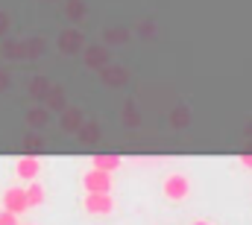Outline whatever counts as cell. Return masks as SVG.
Here are the masks:
<instances>
[{
	"instance_id": "5bb4252c",
	"label": "cell",
	"mask_w": 252,
	"mask_h": 225,
	"mask_svg": "<svg viewBox=\"0 0 252 225\" xmlns=\"http://www.w3.org/2000/svg\"><path fill=\"white\" fill-rule=\"evenodd\" d=\"M0 225H21V223H18V217H15V214L0 211Z\"/></svg>"
},
{
	"instance_id": "d6986e66",
	"label": "cell",
	"mask_w": 252,
	"mask_h": 225,
	"mask_svg": "<svg viewBox=\"0 0 252 225\" xmlns=\"http://www.w3.org/2000/svg\"><path fill=\"white\" fill-rule=\"evenodd\" d=\"M9 82H12V79H9V73H6V70H0V91H3Z\"/></svg>"
},
{
	"instance_id": "2e32d148",
	"label": "cell",
	"mask_w": 252,
	"mask_h": 225,
	"mask_svg": "<svg viewBox=\"0 0 252 225\" xmlns=\"http://www.w3.org/2000/svg\"><path fill=\"white\" fill-rule=\"evenodd\" d=\"M27 50H30V53H32V56H38V53H41V50H44V41H35V44H32V41H30V44H27Z\"/></svg>"
},
{
	"instance_id": "44dd1931",
	"label": "cell",
	"mask_w": 252,
	"mask_h": 225,
	"mask_svg": "<svg viewBox=\"0 0 252 225\" xmlns=\"http://www.w3.org/2000/svg\"><path fill=\"white\" fill-rule=\"evenodd\" d=\"M190 225H211V223H202V220H199V223H190Z\"/></svg>"
},
{
	"instance_id": "7c38bea8",
	"label": "cell",
	"mask_w": 252,
	"mask_h": 225,
	"mask_svg": "<svg viewBox=\"0 0 252 225\" xmlns=\"http://www.w3.org/2000/svg\"><path fill=\"white\" fill-rule=\"evenodd\" d=\"M67 15H70L73 21H82V18H85V3H82V0H70V3H67Z\"/></svg>"
},
{
	"instance_id": "52a82bcc",
	"label": "cell",
	"mask_w": 252,
	"mask_h": 225,
	"mask_svg": "<svg viewBox=\"0 0 252 225\" xmlns=\"http://www.w3.org/2000/svg\"><path fill=\"white\" fill-rule=\"evenodd\" d=\"M24 193H27V205H30V208H41V205H44L47 190L41 187V181H38V178H32V181L24 187Z\"/></svg>"
},
{
	"instance_id": "e0dca14e",
	"label": "cell",
	"mask_w": 252,
	"mask_h": 225,
	"mask_svg": "<svg viewBox=\"0 0 252 225\" xmlns=\"http://www.w3.org/2000/svg\"><path fill=\"white\" fill-rule=\"evenodd\" d=\"M30 123H44V112H30Z\"/></svg>"
},
{
	"instance_id": "5b68a950",
	"label": "cell",
	"mask_w": 252,
	"mask_h": 225,
	"mask_svg": "<svg viewBox=\"0 0 252 225\" xmlns=\"http://www.w3.org/2000/svg\"><path fill=\"white\" fill-rule=\"evenodd\" d=\"M38 172H41V161H38L35 155H24V158H18V164H15V175H18L21 181H32V178H38Z\"/></svg>"
},
{
	"instance_id": "ac0fdd59",
	"label": "cell",
	"mask_w": 252,
	"mask_h": 225,
	"mask_svg": "<svg viewBox=\"0 0 252 225\" xmlns=\"http://www.w3.org/2000/svg\"><path fill=\"white\" fill-rule=\"evenodd\" d=\"M241 164L247 169H252V152H244V155H241Z\"/></svg>"
},
{
	"instance_id": "7a4b0ae2",
	"label": "cell",
	"mask_w": 252,
	"mask_h": 225,
	"mask_svg": "<svg viewBox=\"0 0 252 225\" xmlns=\"http://www.w3.org/2000/svg\"><path fill=\"white\" fill-rule=\"evenodd\" d=\"M161 190H164V199H170V202H182V199H188V193H190L188 175H185V172H170V175L164 178Z\"/></svg>"
},
{
	"instance_id": "277c9868",
	"label": "cell",
	"mask_w": 252,
	"mask_h": 225,
	"mask_svg": "<svg viewBox=\"0 0 252 225\" xmlns=\"http://www.w3.org/2000/svg\"><path fill=\"white\" fill-rule=\"evenodd\" d=\"M3 211H9V214H15V217H21L24 211H30L24 187H6V190H3Z\"/></svg>"
},
{
	"instance_id": "9a60e30c",
	"label": "cell",
	"mask_w": 252,
	"mask_h": 225,
	"mask_svg": "<svg viewBox=\"0 0 252 225\" xmlns=\"http://www.w3.org/2000/svg\"><path fill=\"white\" fill-rule=\"evenodd\" d=\"M126 38H129V35H126L124 29H112V32H109V41H115V44H118V41H126Z\"/></svg>"
},
{
	"instance_id": "ba28073f",
	"label": "cell",
	"mask_w": 252,
	"mask_h": 225,
	"mask_svg": "<svg viewBox=\"0 0 252 225\" xmlns=\"http://www.w3.org/2000/svg\"><path fill=\"white\" fill-rule=\"evenodd\" d=\"M59 47H62L64 53H79V47H82V35L73 32V29H67V32H62V38H59Z\"/></svg>"
},
{
	"instance_id": "6da1fadb",
	"label": "cell",
	"mask_w": 252,
	"mask_h": 225,
	"mask_svg": "<svg viewBox=\"0 0 252 225\" xmlns=\"http://www.w3.org/2000/svg\"><path fill=\"white\" fill-rule=\"evenodd\" d=\"M82 211L88 217H109L115 211V199H112V193H85Z\"/></svg>"
},
{
	"instance_id": "3957f363",
	"label": "cell",
	"mask_w": 252,
	"mask_h": 225,
	"mask_svg": "<svg viewBox=\"0 0 252 225\" xmlns=\"http://www.w3.org/2000/svg\"><path fill=\"white\" fill-rule=\"evenodd\" d=\"M82 190L85 193H112V172L91 167L82 175Z\"/></svg>"
},
{
	"instance_id": "ffe728a7",
	"label": "cell",
	"mask_w": 252,
	"mask_h": 225,
	"mask_svg": "<svg viewBox=\"0 0 252 225\" xmlns=\"http://www.w3.org/2000/svg\"><path fill=\"white\" fill-rule=\"evenodd\" d=\"M6 27H9V18H6V15H3V12H0V32H3V29H6Z\"/></svg>"
},
{
	"instance_id": "8fae6325",
	"label": "cell",
	"mask_w": 252,
	"mask_h": 225,
	"mask_svg": "<svg viewBox=\"0 0 252 225\" xmlns=\"http://www.w3.org/2000/svg\"><path fill=\"white\" fill-rule=\"evenodd\" d=\"M103 79L109 82V85H121L126 79V73L121 70V67H109V70H103Z\"/></svg>"
},
{
	"instance_id": "30bf717a",
	"label": "cell",
	"mask_w": 252,
	"mask_h": 225,
	"mask_svg": "<svg viewBox=\"0 0 252 225\" xmlns=\"http://www.w3.org/2000/svg\"><path fill=\"white\" fill-rule=\"evenodd\" d=\"M62 126L67 129V132H76V129L82 126V114L76 112V109H67V114H64V120H62Z\"/></svg>"
},
{
	"instance_id": "8992f818",
	"label": "cell",
	"mask_w": 252,
	"mask_h": 225,
	"mask_svg": "<svg viewBox=\"0 0 252 225\" xmlns=\"http://www.w3.org/2000/svg\"><path fill=\"white\" fill-rule=\"evenodd\" d=\"M121 155H115V152H97L94 158H91V167L103 169V172H115V169H121Z\"/></svg>"
},
{
	"instance_id": "9c48e42d",
	"label": "cell",
	"mask_w": 252,
	"mask_h": 225,
	"mask_svg": "<svg viewBox=\"0 0 252 225\" xmlns=\"http://www.w3.org/2000/svg\"><path fill=\"white\" fill-rule=\"evenodd\" d=\"M85 64H88V67H106V50H103V47H88Z\"/></svg>"
},
{
	"instance_id": "4fadbf2b",
	"label": "cell",
	"mask_w": 252,
	"mask_h": 225,
	"mask_svg": "<svg viewBox=\"0 0 252 225\" xmlns=\"http://www.w3.org/2000/svg\"><path fill=\"white\" fill-rule=\"evenodd\" d=\"M47 91H50L47 79H41V76H38V79H32V85H30V94H35V97H44Z\"/></svg>"
}]
</instances>
